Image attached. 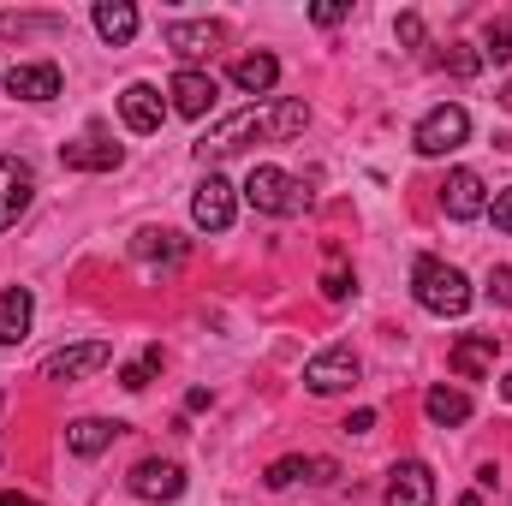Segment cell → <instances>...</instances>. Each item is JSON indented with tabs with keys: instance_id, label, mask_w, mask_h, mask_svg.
Returning <instances> with one entry per match:
<instances>
[{
	"instance_id": "obj_2",
	"label": "cell",
	"mask_w": 512,
	"mask_h": 506,
	"mask_svg": "<svg viewBox=\"0 0 512 506\" xmlns=\"http://www.w3.org/2000/svg\"><path fill=\"white\" fill-rule=\"evenodd\" d=\"M245 203H251L256 215H298L304 209V185L286 173V167H251V179H245Z\"/></svg>"
},
{
	"instance_id": "obj_5",
	"label": "cell",
	"mask_w": 512,
	"mask_h": 506,
	"mask_svg": "<svg viewBox=\"0 0 512 506\" xmlns=\"http://www.w3.org/2000/svg\"><path fill=\"white\" fill-rule=\"evenodd\" d=\"M304 387L322 393V399L358 387V352H352V346H328V352H316V358L304 364Z\"/></svg>"
},
{
	"instance_id": "obj_18",
	"label": "cell",
	"mask_w": 512,
	"mask_h": 506,
	"mask_svg": "<svg viewBox=\"0 0 512 506\" xmlns=\"http://www.w3.org/2000/svg\"><path fill=\"white\" fill-rule=\"evenodd\" d=\"M30 316H36L30 286H6V292H0V346H18V340L30 334Z\"/></svg>"
},
{
	"instance_id": "obj_34",
	"label": "cell",
	"mask_w": 512,
	"mask_h": 506,
	"mask_svg": "<svg viewBox=\"0 0 512 506\" xmlns=\"http://www.w3.org/2000/svg\"><path fill=\"white\" fill-rule=\"evenodd\" d=\"M346 429H352V435H370V429H376V411H370V405H364V411H352V417H346Z\"/></svg>"
},
{
	"instance_id": "obj_7",
	"label": "cell",
	"mask_w": 512,
	"mask_h": 506,
	"mask_svg": "<svg viewBox=\"0 0 512 506\" xmlns=\"http://www.w3.org/2000/svg\"><path fill=\"white\" fill-rule=\"evenodd\" d=\"M382 506H435V471H429L423 459H399V465L387 471Z\"/></svg>"
},
{
	"instance_id": "obj_1",
	"label": "cell",
	"mask_w": 512,
	"mask_h": 506,
	"mask_svg": "<svg viewBox=\"0 0 512 506\" xmlns=\"http://www.w3.org/2000/svg\"><path fill=\"white\" fill-rule=\"evenodd\" d=\"M411 298L429 316H465L471 310V280L453 262H441V256H417L411 262Z\"/></svg>"
},
{
	"instance_id": "obj_30",
	"label": "cell",
	"mask_w": 512,
	"mask_h": 506,
	"mask_svg": "<svg viewBox=\"0 0 512 506\" xmlns=\"http://www.w3.org/2000/svg\"><path fill=\"white\" fill-rule=\"evenodd\" d=\"M310 18H316L322 30H334V24H346V18H352V6H346V0H322V6H310Z\"/></svg>"
},
{
	"instance_id": "obj_32",
	"label": "cell",
	"mask_w": 512,
	"mask_h": 506,
	"mask_svg": "<svg viewBox=\"0 0 512 506\" xmlns=\"http://www.w3.org/2000/svg\"><path fill=\"white\" fill-rule=\"evenodd\" d=\"M489 298H495V304H512V262L489 268Z\"/></svg>"
},
{
	"instance_id": "obj_19",
	"label": "cell",
	"mask_w": 512,
	"mask_h": 506,
	"mask_svg": "<svg viewBox=\"0 0 512 506\" xmlns=\"http://www.w3.org/2000/svg\"><path fill=\"white\" fill-rule=\"evenodd\" d=\"M114 435H120V423H108V417H78V423H66V447H72L78 459L108 453V447H114Z\"/></svg>"
},
{
	"instance_id": "obj_36",
	"label": "cell",
	"mask_w": 512,
	"mask_h": 506,
	"mask_svg": "<svg viewBox=\"0 0 512 506\" xmlns=\"http://www.w3.org/2000/svg\"><path fill=\"white\" fill-rule=\"evenodd\" d=\"M501 393H507V405H512V376H507V381H501Z\"/></svg>"
},
{
	"instance_id": "obj_3",
	"label": "cell",
	"mask_w": 512,
	"mask_h": 506,
	"mask_svg": "<svg viewBox=\"0 0 512 506\" xmlns=\"http://www.w3.org/2000/svg\"><path fill=\"white\" fill-rule=\"evenodd\" d=\"M471 137V114L459 108V102H441V108H429L423 120H417V131H411V143H417V155H453L459 143Z\"/></svg>"
},
{
	"instance_id": "obj_21",
	"label": "cell",
	"mask_w": 512,
	"mask_h": 506,
	"mask_svg": "<svg viewBox=\"0 0 512 506\" xmlns=\"http://www.w3.org/2000/svg\"><path fill=\"white\" fill-rule=\"evenodd\" d=\"M90 18H96L102 42H114V48H126L131 36H137V6H131V0H102Z\"/></svg>"
},
{
	"instance_id": "obj_17",
	"label": "cell",
	"mask_w": 512,
	"mask_h": 506,
	"mask_svg": "<svg viewBox=\"0 0 512 506\" xmlns=\"http://www.w3.org/2000/svg\"><path fill=\"white\" fill-rule=\"evenodd\" d=\"M495 358H501V334H465V340L453 346V376L483 381L495 370Z\"/></svg>"
},
{
	"instance_id": "obj_12",
	"label": "cell",
	"mask_w": 512,
	"mask_h": 506,
	"mask_svg": "<svg viewBox=\"0 0 512 506\" xmlns=\"http://www.w3.org/2000/svg\"><path fill=\"white\" fill-rule=\"evenodd\" d=\"M126 483H131L137 501H179V495H185V471H179L173 459H143Z\"/></svg>"
},
{
	"instance_id": "obj_24",
	"label": "cell",
	"mask_w": 512,
	"mask_h": 506,
	"mask_svg": "<svg viewBox=\"0 0 512 506\" xmlns=\"http://www.w3.org/2000/svg\"><path fill=\"white\" fill-rule=\"evenodd\" d=\"M304 126H310V108H304L298 96H286V102L268 108V137H298Z\"/></svg>"
},
{
	"instance_id": "obj_35",
	"label": "cell",
	"mask_w": 512,
	"mask_h": 506,
	"mask_svg": "<svg viewBox=\"0 0 512 506\" xmlns=\"http://www.w3.org/2000/svg\"><path fill=\"white\" fill-rule=\"evenodd\" d=\"M0 506H42V501H30V495H0Z\"/></svg>"
},
{
	"instance_id": "obj_25",
	"label": "cell",
	"mask_w": 512,
	"mask_h": 506,
	"mask_svg": "<svg viewBox=\"0 0 512 506\" xmlns=\"http://www.w3.org/2000/svg\"><path fill=\"white\" fill-rule=\"evenodd\" d=\"M155 370H161V346H143L126 370H120V387H126V393H143V387L155 381Z\"/></svg>"
},
{
	"instance_id": "obj_10",
	"label": "cell",
	"mask_w": 512,
	"mask_h": 506,
	"mask_svg": "<svg viewBox=\"0 0 512 506\" xmlns=\"http://www.w3.org/2000/svg\"><path fill=\"white\" fill-rule=\"evenodd\" d=\"M108 358H114L108 340H78V346H60V352L42 364V376L48 381H84V376H96Z\"/></svg>"
},
{
	"instance_id": "obj_23",
	"label": "cell",
	"mask_w": 512,
	"mask_h": 506,
	"mask_svg": "<svg viewBox=\"0 0 512 506\" xmlns=\"http://www.w3.org/2000/svg\"><path fill=\"white\" fill-rule=\"evenodd\" d=\"M131 256H143V262H179V256H185V239L167 233V227H143V233L131 239Z\"/></svg>"
},
{
	"instance_id": "obj_13",
	"label": "cell",
	"mask_w": 512,
	"mask_h": 506,
	"mask_svg": "<svg viewBox=\"0 0 512 506\" xmlns=\"http://www.w3.org/2000/svg\"><path fill=\"white\" fill-rule=\"evenodd\" d=\"M0 84H6V96H18V102H54V96H60V66H54V60H30V66H12Z\"/></svg>"
},
{
	"instance_id": "obj_28",
	"label": "cell",
	"mask_w": 512,
	"mask_h": 506,
	"mask_svg": "<svg viewBox=\"0 0 512 506\" xmlns=\"http://www.w3.org/2000/svg\"><path fill=\"white\" fill-rule=\"evenodd\" d=\"M298 477H310V459H298V453H286V459H274V465L262 471V483H268V489H292Z\"/></svg>"
},
{
	"instance_id": "obj_9",
	"label": "cell",
	"mask_w": 512,
	"mask_h": 506,
	"mask_svg": "<svg viewBox=\"0 0 512 506\" xmlns=\"http://www.w3.org/2000/svg\"><path fill=\"white\" fill-rule=\"evenodd\" d=\"M441 209H447L453 221H477V215H489V185H483V173L453 167L447 185H441Z\"/></svg>"
},
{
	"instance_id": "obj_29",
	"label": "cell",
	"mask_w": 512,
	"mask_h": 506,
	"mask_svg": "<svg viewBox=\"0 0 512 506\" xmlns=\"http://www.w3.org/2000/svg\"><path fill=\"white\" fill-rule=\"evenodd\" d=\"M483 60H495V66H507L512 60V24L507 18H495V24L483 30Z\"/></svg>"
},
{
	"instance_id": "obj_11",
	"label": "cell",
	"mask_w": 512,
	"mask_h": 506,
	"mask_svg": "<svg viewBox=\"0 0 512 506\" xmlns=\"http://www.w3.org/2000/svg\"><path fill=\"white\" fill-rule=\"evenodd\" d=\"M161 36H167V48H173L179 60H203V54H215V48H221V36H227V30H221L215 18H173Z\"/></svg>"
},
{
	"instance_id": "obj_27",
	"label": "cell",
	"mask_w": 512,
	"mask_h": 506,
	"mask_svg": "<svg viewBox=\"0 0 512 506\" xmlns=\"http://www.w3.org/2000/svg\"><path fill=\"white\" fill-rule=\"evenodd\" d=\"M441 66H447L453 78H477V72H483V48H471V42H453V48L441 54Z\"/></svg>"
},
{
	"instance_id": "obj_6",
	"label": "cell",
	"mask_w": 512,
	"mask_h": 506,
	"mask_svg": "<svg viewBox=\"0 0 512 506\" xmlns=\"http://www.w3.org/2000/svg\"><path fill=\"white\" fill-rule=\"evenodd\" d=\"M233 215H239V191H233L221 173H209V179L197 185V197H191V221H197L203 233H227Z\"/></svg>"
},
{
	"instance_id": "obj_37",
	"label": "cell",
	"mask_w": 512,
	"mask_h": 506,
	"mask_svg": "<svg viewBox=\"0 0 512 506\" xmlns=\"http://www.w3.org/2000/svg\"><path fill=\"white\" fill-rule=\"evenodd\" d=\"M0 405H6V393H0Z\"/></svg>"
},
{
	"instance_id": "obj_22",
	"label": "cell",
	"mask_w": 512,
	"mask_h": 506,
	"mask_svg": "<svg viewBox=\"0 0 512 506\" xmlns=\"http://www.w3.org/2000/svg\"><path fill=\"white\" fill-rule=\"evenodd\" d=\"M233 84H239L245 96H268V90L280 84V60H274V54H245V60H233Z\"/></svg>"
},
{
	"instance_id": "obj_31",
	"label": "cell",
	"mask_w": 512,
	"mask_h": 506,
	"mask_svg": "<svg viewBox=\"0 0 512 506\" xmlns=\"http://www.w3.org/2000/svg\"><path fill=\"white\" fill-rule=\"evenodd\" d=\"M393 36H399L405 48H423V18H417V12H399V24H393Z\"/></svg>"
},
{
	"instance_id": "obj_33",
	"label": "cell",
	"mask_w": 512,
	"mask_h": 506,
	"mask_svg": "<svg viewBox=\"0 0 512 506\" xmlns=\"http://www.w3.org/2000/svg\"><path fill=\"white\" fill-rule=\"evenodd\" d=\"M489 215H495V227H501V233L512 239V185H507V191H495V203H489Z\"/></svg>"
},
{
	"instance_id": "obj_14",
	"label": "cell",
	"mask_w": 512,
	"mask_h": 506,
	"mask_svg": "<svg viewBox=\"0 0 512 506\" xmlns=\"http://www.w3.org/2000/svg\"><path fill=\"white\" fill-rule=\"evenodd\" d=\"M30 197H36V179H30V167L18 161V155H0V233L30 209Z\"/></svg>"
},
{
	"instance_id": "obj_26",
	"label": "cell",
	"mask_w": 512,
	"mask_h": 506,
	"mask_svg": "<svg viewBox=\"0 0 512 506\" xmlns=\"http://www.w3.org/2000/svg\"><path fill=\"white\" fill-rule=\"evenodd\" d=\"M352 286H358V280H352V268H346L340 256H328V268H322V298H328V304H346V298H352Z\"/></svg>"
},
{
	"instance_id": "obj_15",
	"label": "cell",
	"mask_w": 512,
	"mask_h": 506,
	"mask_svg": "<svg viewBox=\"0 0 512 506\" xmlns=\"http://www.w3.org/2000/svg\"><path fill=\"white\" fill-rule=\"evenodd\" d=\"M120 120H126L137 137L161 131V120H167V102H161V90H155V84H126V90H120Z\"/></svg>"
},
{
	"instance_id": "obj_20",
	"label": "cell",
	"mask_w": 512,
	"mask_h": 506,
	"mask_svg": "<svg viewBox=\"0 0 512 506\" xmlns=\"http://www.w3.org/2000/svg\"><path fill=\"white\" fill-rule=\"evenodd\" d=\"M423 411H429V423H441V429H459V423L471 417V393L441 381V387H429V393H423Z\"/></svg>"
},
{
	"instance_id": "obj_4",
	"label": "cell",
	"mask_w": 512,
	"mask_h": 506,
	"mask_svg": "<svg viewBox=\"0 0 512 506\" xmlns=\"http://www.w3.org/2000/svg\"><path fill=\"white\" fill-rule=\"evenodd\" d=\"M256 137H268V108H239V114L215 120V126L197 137V155H203V161H221V155L245 149V143H256Z\"/></svg>"
},
{
	"instance_id": "obj_8",
	"label": "cell",
	"mask_w": 512,
	"mask_h": 506,
	"mask_svg": "<svg viewBox=\"0 0 512 506\" xmlns=\"http://www.w3.org/2000/svg\"><path fill=\"white\" fill-rule=\"evenodd\" d=\"M167 96H173V114H185V120H203V114L215 108L221 84H215L203 66H179V72H173V84H167Z\"/></svg>"
},
{
	"instance_id": "obj_16",
	"label": "cell",
	"mask_w": 512,
	"mask_h": 506,
	"mask_svg": "<svg viewBox=\"0 0 512 506\" xmlns=\"http://www.w3.org/2000/svg\"><path fill=\"white\" fill-rule=\"evenodd\" d=\"M60 161H66L72 173H114V167L126 161V149L108 143V137H78V143H60Z\"/></svg>"
}]
</instances>
